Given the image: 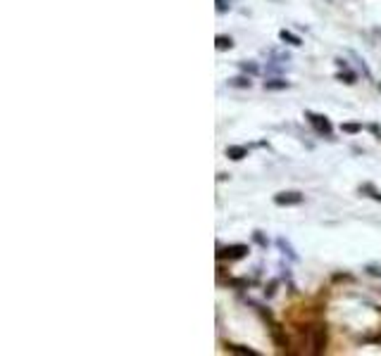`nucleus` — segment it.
Returning a JSON list of instances; mask_svg holds the SVG:
<instances>
[{
    "label": "nucleus",
    "mask_w": 381,
    "mask_h": 356,
    "mask_svg": "<svg viewBox=\"0 0 381 356\" xmlns=\"http://www.w3.org/2000/svg\"><path fill=\"white\" fill-rule=\"evenodd\" d=\"M277 202H279V205H284V202H301V195L296 193V198H279Z\"/></svg>",
    "instance_id": "1"
}]
</instances>
